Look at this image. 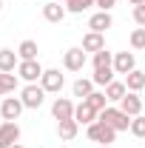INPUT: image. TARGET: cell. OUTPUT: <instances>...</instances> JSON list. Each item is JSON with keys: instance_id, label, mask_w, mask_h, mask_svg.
<instances>
[{"instance_id": "83f0119b", "label": "cell", "mask_w": 145, "mask_h": 148, "mask_svg": "<svg viewBox=\"0 0 145 148\" xmlns=\"http://www.w3.org/2000/svg\"><path fill=\"white\" fill-rule=\"evenodd\" d=\"M131 134L134 137H145V114H140V117L131 120Z\"/></svg>"}, {"instance_id": "8fae6325", "label": "cell", "mask_w": 145, "mask_h": 148, "mask_svg": "<svg viewBox=\"0 0 145 148\" xmlns=\"http://www.w3.org/2000/svg\"><path fill=\"white\" fill-rule=\"evenodd\" d=\"M134 69H137V57L131 51H117L114 54V71L117 74H131Z\"/></svg>"}, {"instance_id": "30bf717a", "label": "cell", "mask_w": 145, "mask_h": 148, "mask_svg": "<svg viewBox=\"0 0 145 148\" xmlns=\"http://www.w3.org/2000/svg\"><path fill=\"white\" fill-rule=\"evenodd\" d=\"M120 108L125 111L128 117H140V114H142V97L137 91H128L125 97L120 100Z\"/></svg>"}, {"instance_id": "cb8c5ba5", "label": "cell", "mask_w": 145, "mask_h": 148, "mask_svg": "<svg viewBox=\"0 0 145 148\" xmlns=\"http://www.w3.org/2000/svg\"><path fill=\"white\" fill-rule=\"evenodd\" d=\"M94 69H114V54L111 51H97L94 54Z\"/></svg>"}, {"instance_id": "836d02e7", "label": "cell", "mask_w": 145, "mask_h": 148, "mask_svg": "<svg viewBox=\"0 0 145 148\" xmlns=\"http://www.w3.org/2000/svg\"><path fill=\"white\" fill-rule=\"evenodd\" d=\"M0 12H3V0H0Z\"/></svg>"}, {"instance_id": "4316f807", "label": "cell", "mask_w": 145, "mask_h": 148, "mask_svg": "<svg viewBox=\"0 0 145 148\" xmlns=\"http://www.w3.org/2000/svg\"><path fill=\"white\" fill-rule=\"evenodd\" d=\"M131 49H145V29H134L131 32Z\"/></svg>"}, {"instance_id": "484cf974", "label": "cell", "mask_w": 145, "mask_h": 148, "mask_svg": "<svg viewBox=\"0 0 145 148\" xmlns=\"http://www.w3.org/2000/svg\"><path fill=\"white\" fill-rule=\"evenodd\" d=\"M91 6H94V0H68V3H66V9H68L71 14H83Z\"/></svg>"}, {"instance_id": "e0dca14e", "label": "cell", "mask_w": 145, "mask_h": 148, "mask_svg": "<svg viewBox=\"0 0 145 148\" xmlns=\"http://www.w3.org/2000/svg\"><path fill=\"white\" fill-rule=\"evenodd\" d=\"M77 131H80V123H77V120H60V123H57V134H60V140H74Z\"/></svg>"}, {"instance_id": "7c38bea8", "label": "cell", "mask_w": 145, "mask_h": 148, "mask_svg": "<svg viewBox=\"0 0 145 148\" xmlns=\"http://www.w3.org/2000/svg\"><path fill=\"white\" fill-rule=\"evenodd\" d=\"M114 26V17H111V12H97V14H91L88 20V29L91 32H100V34H105V29Z\"/></svg>"}, {"instance_id": "ba28073f", "label": "cell", "mask_w": 145, "mask_h": 148, "mask_svg": "<svg viewBox=\"0 0 145 148\" xmlns=\"http://www.w3.org/2000/svg\"><path fill=\"white\" fill-rule=\"evenodd\" d=\"M85 51L83 49H68L66 54H63V66H66V71H83V66H85Z\"/></svg>"}, {"instance_id": "ffe728a7", "label": "cell", "mask_w": 145, "mask_h": 148, "mask_svg": "<svg viewBox=\"0 0 145 148\" xmlns=\"http://www.w3.org/2000/svg\"><path fill=\"white\" fill-rule=\"evenodd\" d=\"M83 103H88V106L97 111V114H100L103 108H108V97H105V91H91L88 97L83 100Z\"/></svg>"}, {"instance_id": "9a60e30c", "label": "cell", "mask_w": 145, "mask_h": 148, "mask_svg": "<svg viewBox=\"0 0 145 148\" xmlns=\"http://www.w3.org/2000/svg\"><path fill=\"white\" fill-rule=\"evenodd\" d=\"M105 49V37L100 34V32H88V34L83 37V51H103Z\"/></svg>"}, {"instance_id": "2e32d148", "label": "cell", "mask_w": 145, "mask_h": 148, "mask_svg": "<svg viewBox=\"0 0 145 148\" xmlns=\"http://www.w3.org/2000/svg\"><path fill=\"white\" fill-rule=\"evenodd\" d=\"M66 12H68V9H66V6H60L57 0H51V3H46V6H43V17L49 20V23H60V20L66 17Z\"/></svg>"}, {"instance_id": "8992f818", "label": "cell", "mask_w": 145, "mask_h": 148, "mask_svg": "<svg viewBox=\"0 0 145 148\" xmlns=\"http://www.w3.org/2000/svg\"><path fill=\"white\" fill-rule=\"evenodd\" d=\"M23 108H26V106H23V100H20V97H6V100H3V106H0V117L14 123L20 114H23Z\"/></svg>"}, {"instance_id": "ac0fdd59", "label": "cell", "mask_w": 145, "mask_h": 148, "mask_svg": "<svg viewBox=\"0 0 145 148\" xmlns=\"http://www.w3.org/2000/svg\"><path fill=\"white\" fill-rule=\"evenodd\" d=\"M125 88L128 91H137V94L145 88V74L140 71V69H134L131 74H125Z\"/></svg>"}, {"instance_id": "d6a6232c", "label": "cell", "mask_w": 145, "mask_h": 148, "mask_svg": "<svg viewBox=\"0 0 145 148\" xmlns=\"http://www.w3.org/2000/svg\"><path fill=\"white\" fill-rule=\"evenodd\" d=\"M57 3H68V0H57Z\"/></svg>"}, {"instance_id": "6da1fadb", "label": "cell", "mask_w": 145, "mask_h": 148, "mask_svg": "<svg viewBox=\"0 0 145 148\" xmlns=\"http://www.w3.org/2000/svg\"><path fill=\"white\" fill-rule=\"evenodd\" d=\"M97 120H100V123H105V125H111L114 131H128L134 117H128L122 108H103Z\"/></svg>"}, {"instance_id": "52a82bcc", "label": "cell", "mask_w": 145, "mask_h": 148, "mask_svg": "<svg viewBox=\"0 0 145 148\" xmlns=\"http://www.w3.org/2000/svg\"><path fill=\"white\" fill-rule=\"evenodd\" d=\"M17 140H20V125H17V123H12V120L0 123V148L14 145Z\"/></svg>"}, {"instance_id": "277c9868", "label": "cell", "mask_w": 145, "mask_h": 148, "mask_svg": "<svg viewBox=\"0 0 145 148\" xmlns=\"http://www.w3.org/2000/svg\"><path fill=\"white\" fill-rule=\"evenodd\" d=\"M43 66L37 63V60H20V66H17V77L20 80H26V83H37L40 77H43Z\"/></svg>"}, {"instance_id": "7402d4cb", "label": "cell", "mask_w": 145, "mask_h": 148, "mask_svg": "<svg viewBox=\"0 0 145 148\" xmlns=\"http://www.w3.org/2000/svg\"><path fill=\"white\" fill-rule=\"evenodd\" d=\"M37 51H40V49H37L34 40H23L20 49H17V57L20 60H37Z\"/></svg>"}, {"instance_id": "5b68a950", "label": "cell", "mask_w": 145, "mask_h": 148, "mask_svg": "<svg viewBox=\"0 0 145 148\" xmlns=\"http://www.w3.org/2000/svg\"><path fill=\"white\" fill-rule=\"evenodd\" d=\"M40 86H43L49 94H60V88L66 86V77L57 71V69H46L43 77H40Z\"/></svg>"}, {"instance_id": "4fadbf2b", "label": "cell", "mask_w": 145, "mask_h": 148, "mask_svg": "<svg viewBox=\"0 0 145 148\" xmlns=\"http://www.w3.org/2000/svg\"><path fill=\"white\" fill-rule=\"evenodd\" d=\"M97 117H100V114L91 108L88 103H80V106L74 108V120H77L80 125H91V123H97Z\"/></svg>"}, {"instance_id": "5bb4252c", "label": "cell", "mask_w": 145, "mask_h": 148, "mask_svg": "<svg viewBox=\"0 0 145 148\" xmlns=\"http://www.w3.org/2000/svg\"><path fill=\"white\" fill-rule=\"evenodd\" d=\"M17 66H20L17 51H12V49H0V71L12 74L14 69H17Z\"/></svg>"}, {"instance_id": "44dd1931", "label": "cell", "mask_w": 145, "mask_h": 148, "mask_svg": "<svg viewBox=\"0 0 145 148\" xmlns=\"http://www.w3.org/2000/svg\"><path fill=\"white\" fill-rule=\"evenodd\" d=\"M71 91H74V97H80V100H85L91 91H94V80H85V77H80L77 83L71 86Z\"/></svg>"}, {"instance_id": "1f68e13d", "label": "cell", "mask_w": 145, "mask_h": 148, "mask_svg": "<svg viewBox=\"0 0 145 148\" xmlns=\"http://www.w3.org/2000/svg\"><path fill=\"white\" fill-rule=\"evenodd\" d=\"M9 148H23V145H20V143H14V145H9Z\"/></svg>"}, {"instance_id": "f546056e", "label": "cell", "mask_w": 145, "mask_h": 148, "mask_svg": "<svg viewBox=\"0 0 145 148\" xmlns=\"http://www.w3.org/2000/svg\"><path fill=\"white\" fill-rule=\"evenodd\" d=\"M117 0H94V6H100V12H111Z\"/></svg>"}, {"instance_id": "4dcf8cb0", "label": "cell", "mask_w": 145, "mask_h": 148, "mask_svg": "<svg viewBox=\"0 0 145 148\" xmlns=\"http://www.w3.org/2000/svg\"><path fill=\"white\" fill-rule=\"evenodd\" d=\"M128 3H131V6H142L145 0H128Z\"/></svg>"}, {"instance_id": "7a4b0ae2", "label": "cell", "mask_w": 145, "mask_h": 148, "mask_svg": "<svg viewBox=\"0 0 145 148\" xmlns=\"http://www.w3.org/2000/svg\"><path fill=\"white\" fill-rule=\"evenodd\" d=\"M88 140H94V143H100V145H111L114 140H117V131L111 128V125H105V123H91L88 125Z\"/></svg>"}, {"instance_id": "f1b7e54d", "label": "cell", "mask_w": 145, "mask_h": 148, "mask_svg": "<svg viewBox=\"0 0 145 148\" xmlns=\"http://www.w3.org/2000/svg\"><path fill=\"white\" fill-rule=\"evenodd\" d=\"M134 20H137V26H145V3L134 6Z\"/></svg>"}, {"instance_id": "3957f363", "label": "cell", "mask_w": 145, "mask_h": 148, "mask_svg": "<svg viewBox=\"0 0 145 148\" xmlns=\"http://www.w3.org/2000/svg\"><path fill=\"white\" fill-rule=\"evenodd\" d=\"M20 100H23V106H26V108H40V106H43V100H46V88H43V86H37V83H29V86L20 91Z\"/></svg>"}, {"instance_id": "9c48e42d", "label": "cell", "mask_w": 145, "mask_h": 148, "mask_svg": "<svg viewBox=\"0 0 145 148\" xmlns=\"http://www.w3.org/2000/svg\"><path fill=\"white\" fill-rule=\"evenodd\" d=\"M74 106L71 100H66V97H57L54 103H51V114H54V120L60 123V120H74Z\"/></svg>"}, {"instance_id": "d4e9b609", "label": "cell", "mask_w": 145, "mask_h": 148, "mask_svg": "<svg viewBox=\"0 0 145 148\" xmlns=\"http://www.w3.org/2000/svg\"><path fill=\"white\" fill-rule=\"evenodd\" d=\"M114 69H94V77H91V80H94V86H108L111 80H114Z\"/></svg>"}, {"instance_id": "603a6c76", "label": "cell", "mask_w": 145, "mask_h": 148, "mask_svg": "<svg viewBox=\"0 0 145 148\" xmlns=\"http://www.w3.org/2000/svg\"><path fill=\"white\" fill-rule=\"evenodd\" d=\"M14 88H17V74L0 71V94H12Z\"/></svg>"}, {"instance_id": "d6986e66", "label": "cell", "mask_w": 145, "mask_h": 148, "mask_svg": "<svg viewBox=\"0 0 145 148\" xmlns=\"http://www.w3.org/2000/svg\"><path fill=\"white\" fill-rule=\"evenodd\" d=\"M125 94H128L125 83H117V80H111L108 86H105V97H108L111 103H120V100H122Z\"/></svg>"}]
</instances>
